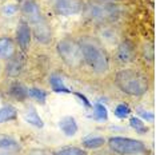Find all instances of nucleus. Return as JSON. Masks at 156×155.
<instances>
[{
    "label": "nucleus",
    "instance_id": "obj_1",
    "mask_svg": "<svg viewBox=\"0 0 156 155\" xmlns=\"http://www.w3.org/2000/svg\"><path fill=\"white\" fill-rule=\"evenodd\" d=\"M115 84L122 92L131 96H141L148 91V80L140 71L124 68L116 72Z\"/></svg>",
    "mask_w": 156,
    "mask_h": 155
},
{
    "label": "nucleus",
    "instance_id": "obj_2",
    "mask_svg": "<svg viewBox=\"0 0 156 155\" xmlns=\"http://www.w3.org/2000/svg\"><path fill=\"white\" fill-rule=\"evenodd\" d=\"M84 63L96 74H105L109 70V59L104 48L98 43L84 40L80 43Z\"/></svg>",
    "mask_w": 156,
    "mask_h": 155
},
{
    "label": "nucleus",
    "instance_id": "obj_3",
    "mask_svg": "<svg viewBox=\"0 0 156 155\" xmlns=\"http://www.w3.org/2000/svg\"><path fill=\"white\" fill-rule=\"evenodd\" d=\"M83 13L88 20L99 24H108L115 22L119 16V8L115 4L109 3H98L92 2L84 4Z\"/></svg>",
    "mask_w": 156,
    "mask_h": 155
},
{
    "label": "nucleus",
    "instance_id": "obj_4",
    "mask_svg": "<svg viewBox=\"0 0 156 155\" xmlns=\"http://www.w3.org/2000/svg\"><path fill=\"white\" fill-rule=\"evenodd\" d=\"M56 50L63 62L66 63L71 68H79L83 66L84 59H83V52H81L80 43H77L75 39L66 38L56 45Z\"/></svg>",
    "mask_w": 156,
    "mask_h": 155
},
{
    "label": "nucleus",
    "instance_id": "obj_5",
    "mask_svg": "<svg viewBox=\"0 0 156 155\" xmlns=\"http://www.w3.org/2000/svg\"><path fill=\"white\" fill-rule=\"evenodd\" d=\"M108 146L113 153L119 155H136L147 153V146L141 142L126 136H112L108 139Z\"/></svg>",
    "mask_w": 156,
    "mask_h": 155
},
{
    "label": "nucleus",
    "instance_id": "obj_6",
    "mask_svg": "<svg viewBox=\"0 0 156 155\" xmlns=\"http://www.w3.org/2000/svg\"><path fill=\"white\" fill-rule=\"evenodd\" d=\"M52 9L58 15H77L83 12L84 3L81 0H51Z\"/></svg>",
    "mask_w": 156,
    "mask_h": 155
},
{
    "label": "nucleus",
    "instance_id": "obj_7",
    "mask_svg": "<svg viewBox=\"0 0 156 155\" xmlns=\"http://www.w3.org/2000/svg\"><path fill=\"white\" fill-rule=\"evenodd\" d=\"M34 30V35L35 38L37 39V41L43 44H48L52 39V32H51V28H49L48 22L45 20L44 16H41L39 20H36L35 23L31 24Z\"/></svg>",
    "mask_w": 156,
    "mask_h": 155
},
{
    "label": "nucleus",
    "instance_id": "obj_8",
    "mask_svg": "<svg viewBox=\"0 0 156 155\" xmlns=\"http://www.w3.org/2000/svg\"><path fill=\"white\" fill-rule=\"evenodd\" d=\"M31 38H32V31L31 27L26 20H22L16 28V41L19 44V48L23 52H27L31 45Z\"/></svg>",
    "mask_w": 156,
    "mask_h": 155
},
{
    "label": "nucleus",
    "instance_id": "obj_9",
    "mask_svg": "<svg viewBox=\"0 0 156 155\" xmlns=\"http://www.w3.org/2000/svg\"><path fill=\"white\" fill-rule=\"evenodd\" d=\"M20 9H22V13H23V16L26 17V22L28 24L35 23L36 20H39L43 16L40 7L37 5V3L35 2V0H24Z\"/></svg>",
    "mask_w": 156,
    "mask_h": 155
},
{
    "label": "nucleus",
    "instance_id": "obj_10",
    "mask_svg": "<svg viewBox=\"0 0 156 155\" xmlns=\"http://www.w3.org/2000/svg\"><path fill=\"white\" fill-rule=\"evenodd\" d=\"M116 56L122 63H129L135 59V45L129 40H123L118 45Z\"/></svg>",
    "mask_w": 156,
    "mask_h": 155
},
{
    "label": "nucleus",
    "instance_id": "obj_11",
    "mask_svg": "<svg viewBox=\"0 0 156 155\" xmlns=\"http://www.w3.org/2000/svg\"><path fill=\"white\" fill-rule=\"evenodd\" d=\"M24 70V58L23 55H13L11 59H8V63L5 66V72L9 76H17Z\"/></svg>",
    "mask_w": 156,
    "mask_h": 155
},
{
    "label": "nucleus",
    "instance_id": "obj_12",
    "mask_svg": "<svg viewBox=\"0 0 156 155\" xmlns=\"http://www.w3.org/2000/svg\"><path fill=\"white\" fill-rule=\"evenodd\" d=\"M16 54V44L11 38H0V59H11Z\"/></svg>",
    "mask_w": 156,
    "mask_h": 155
},
{
    "label": "nucleus",
    "instance_id": "obj_13",
    "mask_svg": "<svg viewBox=\"0 0 156 155\" xmlns=\"http://www.w3.org/2000/svg\"><path fill=\"white\" fill-rule=\"evenodd\" d=\"M59 128L62 130V132L64 134V135H67V136L76 135L77 130H79V127H77V123H76V121H75V118H73V116H64V118L60 119Z\"/></svg>",
    "mask_w": 156,
    "mask_h": 155
},
{
    "label": "nucleus",
    "instance_id": "obj_14",
    "mask_svg": "<svg viewBox=\"0 0 156 155\" xmlns=\"http://www.w3.org/2000/svg\"><path fill=\"white\" fill-rule=\"evenodd\" d=\"M9 95H11L13 99L23 102L28 98V88L26 86H23L22 83L16 82V83L11 84V87H9Z\"/></svg>",
    "mask_w": 156,
    "mask_h": 155
},
{
    "label": "nucleus",
    "instance_id": "obj_15",
    "mask_svg": "<svg viewBox=\"0 0 156 155\" xmlns=\"http://www.w3.org/2000/svg\"><path fill=\"white\" fill-rule=\"evenodd\" d=\"M24 121H26L27 123H30V124L35 126V127H37V128H41L44 126L41 118L39 116L37 111L35 110L34 107H28L26 110V112H24Z\"/></svg>",
    "mask_w": 156,
    "mask_h": 155
},
{
    "label": "nucleus",
    "instance_id": "obj_16",
    "mask_svg": "<svg viewBox=\"0 0 156 155\" xmlns=\"http://www.w3.org/2000/svg\"><path fill=\"white\" fill-rule=\"evenodd\" d=\"M49 84H51V88L55 91V92H64V94H69L72 92L68 87L64 84V82H63L62 76L56 75V74H54V75L49 76Z\"/></svg>",
    "mask_w": 156,
    "mask_h": 155
},
{
    "label": "nucleus",
    "instance_id": "obj_17",
    "mask_svg": "<svg viewBox=\"0 0 156 155\" xmlns=\"http://www.w3.org/2000/svg\"><path fill=\"white\" fill-rule=\"evenodd\" d=\"M17 118V110L13 106H3L0 108V124L5 122L15 121Z\"/></svg>",
    "mask_w": 156,
    "mask_h": 155
},
{
    "label": "nucleus",
    "instance_id": "obj_18",
    "mask_svg": "<svg viewBox=\"0 0 156 155\" xmlns=\"http://www.w3.org/2000/svg\"><path fill=\"white\" fill-rule=\"evenodd\" d=\"M107 143L105 138L103 136H98V135H92V136H87L86 139H83V146L86 149H90V150H96V149H100L101 146Z\"/></svg>",
    "mask_w": 156,
    "mask_h": 155
},
{
    "label": "nucleus",
    "instance_id": "obj_19",
    "mask_svg": "<svg viewBox=\"0 0 156 155\" xmlns=\"http://www.w3.org/2000/svg\"><path fill=\"white\" fill-rule=\"evenodd\" d=\"M52 155H88V154L83 149H80V147L67 146V147H62L58 151H55Z\"/></svg>",
    "mask_w": 156,
    "mask_h": 155
},
{
    "label": "nucleus",
    "instance_id": "obj_20",
    "mask_svg": "<svg viewBox=\"0 0 156 155\" xmlns=\"http://www.w3.org/2000/svg\"><path fill=\"white\" fill-rule=\"evenodd\" d=\"M94 115L98 122H107L108 121V111L107 107L101 103H96L94 106Z\"/></svg>",
    "mask_w": 156,
    "mask_h": 155
},
{
    "label": "nucleus",
    "instance_id": "obj_21",
    "mask_svg": "<svg viewBox=\"0 0 156 155\" xmlns=\"http://www.w3.org/2000/svg\"><path fill=\"white\" fill-rule=\"evenodd\" d=\"M28 96H31L39 103H44L47 99V92L41 88H37V87H31V88H28Z\"/></svg>",
    "mask_w": 156,
    "mask_h": 155
},
{
    "label": "nucleus",
    "instance_id": "obj_22",
    "mask_svg": "<svg viewBox=\"0 0 156 155\" xmlns=\"http://www.w3.org/2000/svg\"><path fill=\"white\" fill-rule=\"evenodd\" d=\"M129 126L133 130H136V132H139V134L148 132V127L144 124L143 119L136 118V116H132V118H129Z\"/></svg>",
    "mask_w": 156,
    "mask_h": 155
},
{
    "label": "nucleus",
    "instance_id": "obj_23",
    "mask_svg": "<svg viewBox=\"0 0 156 155\" xmlns=\"http://www.w3.org/2000/svg\"><path fill=\"white\" fill-rule=\"evenodd\" d=\"M141 55L145 60L152 62L155 59V48L152 43H144L143 47H141Z\"/></svg>",
    "mask_w": 156,
    "mask_h": 155
},
{
    "label": "nucleus",
    "instance_id": "obj_24",
    "mask_svg": "<svg viewBox=\"0 0 156 155\" xmlns=\"http://www.w3.org/2000/svg\"><path fill=\"white\" fill-rule=\"evenodd\" d=\"M17 147V142L11 136H5V135H0V149L4 150H11Z\"/></svg>",
    "mask_w": 156,
    "mask_h": 155
},
{
    "label": "nucleus",
    "instance_id": "obj_25",
    "mask_svg": "<svg viewBox=\"0 0 156 155\" xmlns=\"http://www.w3.org/2000/svg\"><path fill=\"white\" fill-rule=\"evenodd\" d=\"M131 108H129V106L128 104H126V103H120L116 106V108L113 110V112H115V115L118 116V118L120 119H126L127 116H128L131 114Z\"/></svg>",
    "mask_w": 156,
    "mask_h": 155
},
{
    "label": "nucleus",
    "instance_id": "obj_26",
    "mask_svg": "<svg viewBox=\"0 0 156 155\" xmlns=\"http://www.w3.org/2000/svg\"><path fill=\"white\" fill-rule=\"evenodd\" d=\"M101 35H103V39L108 43H115L116 41V36H115V31H112L111 28H103L101 31Z\"/></svg>",
    "mask_w": 156,
    "mask_h": 155
},
{
    "label": "nucleus",
    "instance_id": "obj_27",
    "mask_svg": "<svg viewBox=\"0 0 156 155\" xmlns=\"http://www.w3.org/2000/svg\"><path fill=\"white\" fill-rule=\"evenodd\" d=\"M136 111L139 112V115L141 116V119H144V121H148V122H154L155 121V114L151 111H144L141 107H137Z\"/></svg>",
    "mask_w": 156,
    "mask_h": 155
},
{
    "label": "nucleus",
    "instance_id": "obj_28",
    "mask_svg": "<svg viewBox=\"0 0 156 155\" xmlns=\"http://www.w3.org/2000/svg\"><path fill=\"white\" fill-rule=\"evenodd\" d=\"M16 12H17V5H15V4H7L3 7V9H2L3 16H13Z\"/></svg>",
    "mask_w": 156,
    "mask_h": 155
},
{
    "label": "nucleus",
    "instance_id": "obj_29",
    "mask_svg": "<svg viewBox=\"0 0 156 155\" xmlns=\"http://www.w3.org/2000/svg\"><path fill=\"white\" fill-rule=\"evenodd\" d=\"M28 155H52L49 151L43 150V149H36V150H31Z\"/></svg>",
    "mask_w": 156,
    "mask_h": 155
},
{
    "label": "nucleus",
    "instance_id": "obj_30",
    "mask_svg": "<svg viewBox=\"0 0 156 155\" xmlns=\"http://www.w3.org/2000/svg\"><path fill=\"white\" fill-rule=\"evenodd\" d=\"M75 95H76V96L79 98L80 100H81V103H84V106H86V107H88V108L91 107V102L88 100V99H87L86 96H84L83 94H80V92H75Z\"/></svg>",
    "mask_w": 156,
    "mask_h": 155
},
{
    "label": "nucleus",
    "instance_id": "obj_31",
    "mask_svg": "<svg viewBox=\"0 0 156 155\" xmlns=\"http://www.w3.org/2000/svg\"><path fill=\"white\" fill-rule=\"evenodd\" d=\"M17 2H24V0H17Z\"/></svg>",
    "mask_w": 156,
    "mask_h": 155
},
{
    "label": "nucleus",
    "instance_id": "obj_32",
    "mask_svg": "<svg viewBox=\"0 0 156 155\" xmlns=\"http://www.w3.org/2000/svg\"><path fill=\"white\" fill-rule=\"evenodd\" d=\"M0 71H2V66H0Z\"/></svg>",
    "mask_w": 156,
    "mask_h": 155
},
{
    "label": "nucleus",
    "instance_id": "obj_33",
    "mask_svg": "<svg viewBox=\"0 0 156 155\" xmlns=\"http://www.w3.org/2000/svg\"><path fill=\"white\" fill-rule=\"evenodd\" d=\"M136 155H141V154H136Z\"/></svg>",
    "mask_w": 156,
    "mask_h": 155
}]
</instances>
